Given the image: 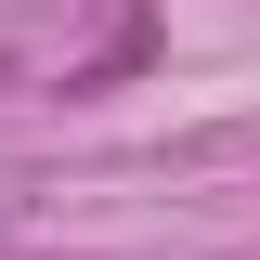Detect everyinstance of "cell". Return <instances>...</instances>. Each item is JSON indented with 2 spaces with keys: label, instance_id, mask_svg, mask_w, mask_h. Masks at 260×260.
Segmentation results:
<instances>
[{
  "label": "cell",
  "instance_id": "7a4b0ae2",
  "mask_svg": "<svg viewBox=\"0 0 260 260\" xmlns=\"http://www.w3.org/2000/svg\"><path fill=\"white\" fill-rule=\"evenodd\" d=\"M0 78H13V52H0Z\"/></svg>",
  "mask_w": 260,
  "mask_h": 260
},
{
  "label": "cell",
  "instance_id": "6da1fadb",
  "mask_svg": "<svg viewBox=\"0 0 260 260\" xmlns=\"http://www.w3.org/2000/svg\"><path fill=\"white\" fill-rule=\"evenodd\" d=\"M156 13H143V0H130V13H117V26H104L91 39V52H78V65H65V91H117V78H143V65H156Z\"/></svg>",
  "mask_w": 260,
  "mask_h": 260
}]
</instances>
